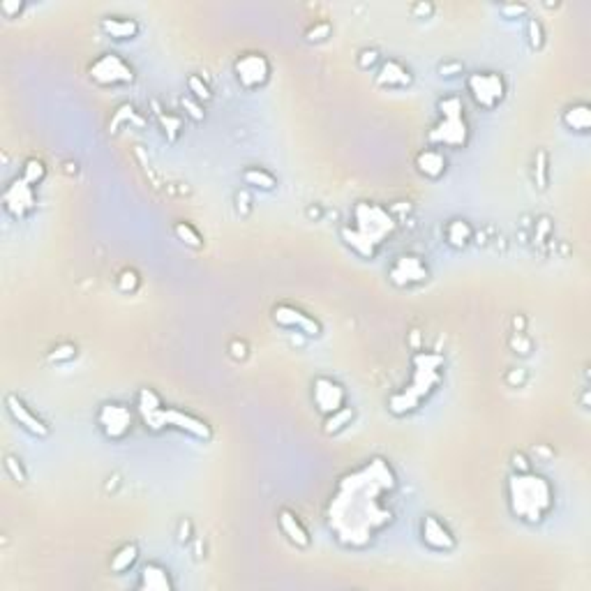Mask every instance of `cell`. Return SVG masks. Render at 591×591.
I'll return each instance as SVG.
<instances>
[{
    "mask_svg": "<svg viewBox=\"0 0 591 591\" xmlns=\"http://www.w3.org/2000/svg\"><path fill=\"white\" fill-rule=\"evenodd\" d=\"M499 12L504 19L513 21V19H522V16L529 12V7L524 3H504V5H499Z\"/></svg>",
    "mask_w": 591,
    "mask_h": 591,
    "instance_id": "cell-41",
    "label": "cell"
},
{
    "mask_svg": "<svg viewBox=\"0 0 591 591\" xmlns=\"http://www.w3.org/2000/svg\"><path fill=\"white\" fill-rule=\"evenodd\" d=\"M123 123H134V125H139V128H141V125H143V118H141L139 111L134 109L132 104H120L118 109H116V113H113V120L109 123V132H111V134H116Z\"/></svg>",
    "mask_w": 591,
    "mask_h": 591,
    "instance_id": "cell-32",
    "label": "cell"
},
{
    "mask_svg": "<svg viewBox=\"0 0 591 591\" xmlns=\"http://www.w3.org/2000/svg\"><path fill=\"white\" fill-rule=\"evenodd\" d=\"M181 106H183V111H185V116H187L190 120H194V123H203V120H206L203 104H201L199 100H194L192 95H183V97H181Z\"/></svg>",
    "mask_w": 591,
    "mask_h": 591,
    "instance_id": "cell-36",
    "label": "cell"
},
{
    "mask_svg": "<svg viewBox=\"0 0 591 591\" xmlns=\"http://www.w3.org/2000/svg\"><path fill=\"white\" fill-rule=\"evenodd\" d=\"M524 381H527V372L522 370V367H515V370H510L506 374V383H508V386H513V388L522 386Z\"/></svg>",
    "mask_w": 591,
    "mask_h": 591,
    "instance_id": "cell-47",
    "label": "cell"
},
{
    "mask_svg": "<svg viewBox=\"0 0 591 591\" xmlns=\"http://www.w3.org/2000/svg\"><path fill=\"white\" fill-rule=\"evenodd\" d=\"M271 60L266 58L261 51H247L243 56H238L234 62V74L240 88L245 91H259L271 81Z\"/></svg>",
    "mask_w": 591,
    "mask_h": 591,
    "instance_id": "cell-8",
    "label": "cell"
},
{
    "mask_svg": "<svg viewBox=\"0 0 591 591\" xmlns=\"http://www.w3.org/2000/svg\"><path fill=\"white\" fill-rule=\"evenodd\" d=\"M229 354H231V358H234V361H245L247 358V344L243 342V339H231L229 342Z\"/></svg>",
    "mask_w": 591,
    "mask_h": 591,
    "instance_id": "cell-45",
    "label": "cell"
},
{
    "mask_svg": "<svg viewBox=\"0 0 591 591\" xmlns=\"http://www.w3.org/2000/svg\"><path fill=\"white\" fill-rule=\"evenodd\" d=\"M3 206H5L7 215H12L14 220H26L35 210V206H38L35 187L26 183L21 176L14 178L3 192Z\"/></svg>",
    "mask_w": 591,
    "mask_h": 591,
    "instance_id": "cell-12",
    "label": "cell"
},
{
    "mask_svg": "<svg viewBox=\"0 0 591 591\" xmlns=\"http://www.w3.org/2000/svg\"><path fill=\"white\" fill-rule=\"evenodd\" d=\"M190 539H192V522L190 520H181V524H178V541L187 543Z\"/></svg>",
    "mask_w": 591,
    "mask_h": 591,
    "instance_id": "cell-50",
    "label": "cell"
},
{
    "mask_svg": "<svg viewBox=\"0 0 591 591\" xmlns=\"http://www.w3.org/2000/svg\"><path fill=\"white\" fill-rule=\"evenodd\" d=\"M439 123L427 134L429 146L464 148L469 143V125L464 118V102L460 95H446L437 102Z\"/></svg>",
    "mask_w": 591,
    "mask_h": 591,
    "instance_id": "cell-5",
    "label": "cell"
},
{
    "mask_svg": "<svg viewBox=\"0 0 591 591\" xmlns=\"http://www.w3.org/2000/svg\"><path fill=\"white\" fill-rule=\"evenodd\" d=\"M137 407H139V414L143 418V423H146L148 427H153L157 414L164 409V402L153 388H141L139 395H137Z\"/></svg>",
    "mask_w": 591,
    "mask_h": 591,
    "instance_id": "cell-24",
    "label": "cell"
},
{
    "mask_svg": "<svg viewBox=\"0 0 591 591\" xmlns=\"http://www.w3.org/2000/svg\"><path fill=\"white\" fill-rule=\"evenodd\" d=\"M116 286H118L120 293L132 296L141 286V277L137 271H132V268H125V271H120V275L116 277Z\"/></svg>",
    "mask_w": 591,
    "mask_h": 591,
    "instance_id": "cell-34",
    "label": "cell"
},
{
    "mask_svg": "<svg viewBox=\"0 0 591 591\" xmlns=\"http://www.w3.org/2000/svg\"><path fill=\"white\" fill-rule=\"evenodd\" d=\"M187 95H192L194 100H199L201 104L213 100V91H210V86L203 81V77H201V74H190V77H187Z\"/></svg>",
    "mask_w": 591,
    "mask_h": 591,
    "instance_id": "cell-33",
    "label": "cell"
},
{
    "mask_svg": "<svg viewBox=\"0 0 591 591\" xmlns=\"http://www.w3.org/2000/svg\"><path fill=\"white\" fill-rule=\"evenodd\" d=\"M508 506L510 513L527 524H539L550 515L554 506V490L541 473L524 471L508 478Z\"/></svg>",
    "mask_w": 591,
    "mask_h": 591,
    "instance_id": "cell-4",
    "label": "cell"
},
{
    "mask_svg": "<svg viewBox=\"0 0 591 591\" xmlns=\"http://www.w3.org/2000/svg\"><path fill=\"white\" fill-rule=\"evenodd\" d=\"M277 524H280V531L286 536V541H289L293 548L308 550L310 545H312L310 531L305 529V524L300 522V517L296 515L293 510L282 508L280 513H277Z\"/></svg>",
    "mask_w": 591,
    "mask_h": 591,
    "instance_id": "cell-17",
    "label": "cell"
},
{
    "mask_svg": "<svg viewBox=\"0 0 591 591\" xmlns=\"http://www.w3.org/2000/svg\"><path fill=\"white\" fill-rule=\"evenodd\" d=\"M155 106V116H157V123H159V128H162V134L167 137V141H171L176 143L178 139H181V134H183V118L178 113H167L162 111L157 106V102H153Z\"/></svg>",
    "mask_w": 591,
    "mask_h": 591,
    "instance_id": "cell-27",
    "label": "cell"
},
{
    "mask_svg": "<svg viewBox=\"0 0 591 591\" xmlns=\"http://www.w3.org/2000/svg\"><path fill=\"white\" fill-rule=\"evenodd\" d=\"M137 559H139V548L134 543H125L123 548L116 550V554L109 561V566H111V570L116 573V575H123V573H128L134 563H137Z\"/></svg>",
    "mask_w": 591,
    "mask_h": 591,
    "instance_id": "cell-26",
    "label": "cell"
},
{
    "mask_svg": "<svg viewBox=\"0 0 591 591\" xmlns=\"http://www.w3.org/2000/svg\"><path fill=\"white\" fill-rule=\"evenodd\" d=\"M398 220L388 208L377 201H358L349 222L339 229L342 243L363 259H374L381 245L395 234Z\"/></svg>",
    "mask_w": 591,
    "mask_h": 591,
    "instance_id": "cell-2",
    "label": "cell"
},
{
    "mask_svg": "<svg viewBox=\"0 0 591 591\" xmlns=\"http://www.w3.org/2000/svg\"><path fill=\"white\" fill-rule=\"evenodd\" d=\"M444 356L434 351H416L411 358V381L405 390L395 393L388 400V411L395 416H407L420 409L423 400H427L444 379Z\"/></svg>",
    "mask_w": 591,
    "mask_h": 591,
    "instance_id": "cell-3",
    "label": "cell"
},
{
    "mask_svg": "<svg viewBox=\"0 0 591 591\" xmlns=\"http://www.w3.org/2000/svg\"><path fill=\"white\" fill-rule=\"evenodd\" d=\"M308 218L310 220H319L321 218V208H319V206H310V208H308Z\"/></svg>",
    "mask_w": 591,
    "mask_h": 591,
    "instance_id": "cell-54",
    "label": "cell"
},
{
    "mask_svg": "<svg viewBox=\"0 0 591 591\" xmlns=\"http://www.w3.org/2000/svg\"><path fill=\"white\" fill-rule=\"evenodd\" d=\"M513 469L517 471V473H524V471H531V464H529V460H527V455L524 453H513Z\"/></svg>",
    "mask_w": 591,
    "mask_h": 591,
    "instance_id": "cell-49",
    "label": "cell"
},
{
    "mask_svg": "<svg viewBox=\"0 0 591 591\" xmlns=\"http://www.w3.org/2000/svg\"><path fill=\"white\" fill-rule=\"evenodd\" d=\"M3 464H5V471L10 473V478L19 483V485H23V483L28 480V473H26V469H23V464H21L19 458H14V455H5V462Z\"/></svg>",
    "mask_w": 591,
    "mask_h": 591,
    "instance_id": "cell-39",
    "label": "cell"
},
{
    "mask_svg": "<svg viewBox=\"0 0 591 591\" xmlns=\"http://www.w3.org/2000/svg\"><path fill=\"white\" fill-rule=\"evenodd\" d=\"M398 480L390 464L372 458L337 483V490L328 506V524L337 541L347 548H365L383 527L393 522L388 499Z\"/></svg>",
    "mask_w": 591,
    "mask_h": 591,
    "instance_id": "cell-1",
    "label": "cell"
},
{
    "mask_svg": "<svg viewBox=\"0 0 591 591\" xmlns=\"http://www.w3.org/2000/svg\"><path fill=\"white\" fill-rule=\"evenodd\" d=\"M139 589L143 591H171L174 582L169 570L159 563H146L139 575Z\"/></svg>",
    "mask_w": 591,
    "mask_h": 591,
    "instance_id": "cell-20",
    "label": "cell"
},
{
    "mask_svg": "<svg viewBox=\"0 0 591 591\" xmlns=\"http://www.w3.org/2000/svg\"><path fill=\"white\" fill-rule=\"evenodd\" d=\"M379 60H381V56L377 49H363L358 53V67L361 69H372Z\"/></svg>",
    "mask_w": 591,
    "mask_h": 591,
    "instance_id": "cell-42",
    "label": "cell"
},
{
    "mask_svg": "<svg viewBox=\"0 0 591 591\" xmlns=\"http://www.w3.org/2000/svg\"><path fill=\"white\" fill-rule=\"evenodd\" d=\"M473 236H476V231H473V227L462 218L446 222V227H444V238L453 249H464L473 240Z\"/></svg>",
    "mask_w": 591,
    "mask_h": 591,
    "instance_id": "cell-22",
    "label": "cell"
},
{
    "mask_svg": "<svg viewBox=\"0 0 591 591\" xmlns=\"http://www.w3.org/2000/svg\"><path fill=\"white\" fill-rule=\"evenodd\" d=\"M21 178L28 185L38 187L44 181V178H47V164H44L42 159H38V157H28L23 162V167H21Z\"/></svg>",
    "mask_w": 591,
    "mask_h": 591,
    "instance_id": "cell-29",
    "label": "cell"
},
{
    "mask_svg": "<svg viewBox=\"0 0 591 591\" xmlns=\"http://www.w3.org/2000/svg\"><path fill=\"white\" fill-rule=\"evenodd\" d=\"M508 347L513 349L515 354H520V356H529V354H531V349H534L531 339L527 337L524 333H513V335H510V339H508Z\"/></svg>",
    "mask_w": 591,
    "mask_h": 591,
    "instance_id": "cell-40",
    "label": "cell"
},
{
    "mask_svg": "<svg viewBox=\"0 0 591 591\" xmlns=\"http://www.w3.org/2000/svg\"><path fill=\"white\" fill-rule=\"evenodd\" d=\"M23 3H19V0H3L0 3V14L5 16V19H16L21 12H23Z\"/></svg>",
    "mask_w": 591,
    "mask_h": 591,
    "instance_id": "cell-43",
    "label": "cell"
},
{
    "mask_svg": "<svg viewBox=\"0 0 591 591\" xmlns=\"http://www.w3.org/2000/svg\"><path fill=\"white\" fill-rule=\"evenodd\" d=\"M534 183L539 190H548L550 183V157L545 150H539L534 157Z\"/></svg>",
    "mask_w": 591,
    "mask_h": 591,
    "instance_id": "cell-31",
    "label": "cell"
},
{
    "mask_svg": "<svg viewBox=\"0 0 591 591\" xmlns=\"http://www.w3.org/2000/svg\"><path fill=\"white\" fill-rule=\"evenodd\" d=\"M351 420H354V409L347 405V407H342L339 411H335V414L326 416V420H324V432H326L328 437H335V434L342 432V429H347L349 425H351Z\"/></svg>",
    "mask_w": 591,
    "mask_h": 591,
    "instance_id": "cell-28",
    "label": "cell"
},
{
    "mask_svg": "<svg viewBox=\"0 0 591 591\" xmlns=\"http://www.w3.org/2000/svg\"><path fill=\"white\" fill-rule=\"evenodd\" d=\"M100 28L111 40H134L139 35V23L132 16H104Z\"/></svg>",
    "mask_w": 591,
    "mask_h": 591,
    "instance_id": "cell-21",
    "label": "cell"
},
{
    "mask_svg": "<svg viewBox=\"0 0 591 591\" xmlns=\"http://www.w3.org/2000/svg\"><path fill=\"white\" fill-rule=\"evenodd\" d=\"M414 164H416V171L423 178H427V181H439V178H444L446 171H449V159L434 146H427L420 150L414 159Z\"/></svg>",
    "mask_w": 591,
    "mask_h": 591,
    "instance_id": "cell-18",
    "label": "cell"
},
{
    "mask_svg": "<svg viewBox=\"0 0 591 591\" xmlns=\"http://www.w3.org/2000/svg\"><path fill=\"white\" fill-rule=\"evenodd\" d=\"M550 231H552L550 218H539V222H536V229H534V240H536V243H545L548 236H550Z\"/></svg>",
    "mask_w": 591,
    "mask_h": 591,
    "instance_id": "cell-44",
    "label": "cell"
},
{
    "mask_svg": "<svg viewBox=\"0 0 591 591\" xmlns=\"http://www.w3.org/2000/svg\"><path fill=\"white\" fill-rule=\"evenodd\" d=\"M510 324H513V333H524V330H527V317L524 315H515Z\"/></svg>",
    "mask_w": 591,
    "mask_h": 591,
    "instance_id": "cell-52",
    "label": "cell"
},
{
    "mask_svg": "<svg viewBox=\"0 0 591 591\" xmlns=\"http://www.w3.org/2000/svg\"><path fill=\"white\" fill-rule=\"evenodd\" d=\"M330 33H333V26L330 21H317L315 26H310L305 30V40L312 44H319V42H326L330 38Z\"/></svg>",
    "mask_w": 591,
    "mask_h": 591,
    "instance_id": "cell-38",
    "label": "cell"
},
{
    "mask_svg": "<svg viewBox=\"0 0 591 591\" xmlns=\"http://www.w3.org/2000/svg\"><path fill=\"white\" fill-rule=\"evenodd\" d=\"M5 407H7V414L12 416L14 423L19 425L21 429H26L28 434L38 437V439H47V437L51 434L49 425L44 423V420H42L38 414H33L30 407L26 405V402H23L19 395H14V393H10V395L5 398Z\"/></svg>",
    "mask_w": 591,
    "mask_h": 591,
    "instance_id": "cell-14",
    "label": "cell"
},
{
    "mask_svg": "<svg viewBox=\"0 0 591 591\" xmlns=\"http://www.w3.org/2000/svg\"><path fill=\"white\" fill-rule=\"evenodd\" d=\"M374 81H377L379 88H409L411 81H414V74L400 60L388 58V60H381Z\"/></svg>",
    "mask_w": 591,
    "mask_h": 591,
    "instance_id": "cell-19",
    "label": "cell"
},
{
    "mask_svg": "<svg viewBox=\"0 0 591 591\" xmlns=\"http://www.w3.org/2000/svg\"><path fill=\"white\" fill-rule=\"evenodd\" d=\"M467 93L483 111H495L506 97V81L499 72H473L467 77Z\"/></svg>",
    "mask_w": 591,
    "mask_h": 591,
    "instance_id": "cell-7",
    "label": "cell"
},
{
    "mask_svg": "<svg viewBox=\"0 0 591 591\" xmlns=\"http://www.w3.org/2000/svg\"><path fill=\"white\" fill-rule=\"evenodd\" d=\"M420 539H423L425 548L434 552H453L458 548V541H455L453 531L434 515L423 517V522H420Z\"/></svg>",
    "mask_w": 591,
    "mask_h": 591,
    "instance_id": "cell-16",
    "label": "cell"
},
{
    "mask_svg": "<svg viewBox=\"0 0 591 591\" xmlns=\"http://www.w3.org/2000/svg\"><path fill=\"white\" fill-rule=\"evenodd\" d=\"M134 418L128 405H120V402H104V405L97 409V427L102 429V434L109 439V441H123L128 439L132 432Z\"/></svg>",
    "mask_w": 591,
    "mask_h": 591,
    "instance_id": "cell-9",
    "label": "cell"
},
{
    "mask_svg": "<svg viewBox=\"0 0 591 591\" xmlns=\"http://www.w3.org/2000/svg\"><path fill=\"white\" fill-rule=\"evenodd\" d=\"M439 72H441V77H455V74H460L462 72V65L460 62H441V65H439Z\"/></svg>",
    "mask_w": 591,
    "mask_h": 591,
    "instance_id": "cell-51",
    "label": "cell"
},
{
    "mask_svg": "<svg viewBox=\"0 0 591 591\" xmlns=\"http://www.w3.org/2000/svg\"><path fill=\"white\" fill-rule=\"evenodd\" d=\"M164 427H176V429H181V432L192 434L194 439H201V441H208V439L213 437V429L206 420L187 414V411L176 409V407H164L162 411H159L150 429H153V432H159V429H164Z\"/></svg>",
    "mask_w": 591,
    "mask_h": 591,
    "instance_id": "cell-11",
    "label": "cell"
},
{
    "mask_svg": "<svg viewBox=\"0 0 591 591\" xmlns=\"http://www.w3.org/2000/svg\"><path fill=\"white\" fill-rule=\"evenodd\" d=\"M429 280V268L423 257L400 254L388 268V282L398 289H411Z\"/></svg>",
    "mask_w": 591,
    "mask_h": 591,
    "instance_id": "cell-10",
    "label": "cell"
},
{
    "mask_svg": "<svg viewBox=\"0 0 591 591\" xmlns=\"http://www.w3.org/2000/svg\"><path fill=\"white\" fill-rule=\"evenodd\" d=\"M174 236L181 240L183 245L192 247V249H201L203 247L201 234L190 225V222H176V225H174Z\"/></svg>",
    "mask_w": 591,
    "mask_h": 591,
    "instance_id": "cell-30",
    "label": "cell"
},
{
    "mask_svg": "<svg viewBox=\"0 0 591 591\" xmlns=\"http://www.w3.org/2000/svg\"><path fill=\"white\" fill-rule=\"evenodd\" d=\"M411 14L416 16V19H427V16L434 14V5L432 3H416L411 7Z\"/></svg>",
    "mask_w": 591,
    "mask_h": 591,
    "instance_id": "cell-48",
    "label": "cell"
},
{
    "mask_svg": "<svg viewBox=\"0 0 591 591\" xmlns=\"http://www.w3.org/2000/svg\"><path fill=\"white\" fill-rule=\"evenodd\" d=\"M312 402L319 414L330 416L347 407V388L330 377H317L312 381Z\"/></svg>",
    "mask_w": 591,
    "mask_h": 591,
    "instance_id": "cell-13",
    "label": "cell"
},
{
    "mask_svg": "<svg viewBox=\"0 0 591 591\" xmlns=\"http://www.w3.org/2000/svg\"><path fill=\"white\" fill-rule=\"evenodd\" d=\"M74 358H77V344H72V342H60L49 351L51 363H69V361H74Z\"/></svg>",
    "mask_w": 591,
    "mask_h": 591,
    "instance_id": "cell-37",
    "label": "cell"
},
{
    "mask_svg": "<svg viewBox=\"0 0 591 591\" xmlns=\"http://www.w3.org/2000/svg\"><path fill=\"white\" fill-rule=\"evenodd\" d=\"M88 77L91 81L102 86V88H113V86H130L134 84V67L118 53L106 51L100 53L91 65H88Z\"/></svg>",
    "mask_w": 591,
    "mask_h": 591,
    "instance_id": "cell-6",
    "label": "cell"
},
{
    "mask_svg": "<svg viewBox=\"0 0 591 591\" xmlns=\"http://www.w3.org/2000/svg\"><path fill=\"white\" fill-rule=\"evenodd\" d=\"M563 125L570 130V132H580V134H587L591 130V109L587 102H578V104H570L566 111L561 116Z\"/></svg>",
    "mask_w": 591,
    "mask_h": 591,
    "instance_id": "cell-23",
    "label": "cell"
},
{
    "mask_svg": "<svg viewBox=\"0 0 591 591\" xmlns=\"http://www.w3.org/2000/svg\"><path fill=\"white\" fill-rule=\"evenodd\" d=\"M420 330H411V349H414V351H420Z\"/></svg>",
    "mask_w": 591,
    "mask_h": 591,
    "instance_id": "cell-53",
    "label": "cell"
},
{
    "mask_svg": "<svg viewBox=\"0 0 591 591\" xmlns=\"http://www.w3.org/2000/svg\"><path fill=\"white\" fill-rule=\"evenodd\" d=\"M240 178H243V183L247 187H254V190H261V192H273L277 187V178L264 167H245Z\"/></svg>",
    "mask_w": 591,
    "mask_h": 591,
    "instance_id": "cell-25",
    "label": "cell"
},
{
    "mask_svg": "<svg viewBox=\"0 0 591 591\" xmlns=\"http://www.w3.org/2000/svg\"><path fill=\"white\" fill-rule=\"evenodd\" d=\"M273 319H275L277 326L291 328V330L298 328L300 333L308 335V337H319L321 335V324L315 317L305 315V312L298 310V308H293V305H286V303H282V305H275Z\"/></svg>",
    "mask_w": 591,
    "mask_h": 591,
    "instance_id": "cell-15",
    "label": "cell"
},
{
    "mask_svg": "<svg viewBox=\"0 0 591 591\" xmlns=\"http://www.w3.org/2000/svg\"><path fill=\"white\" fill-rule=\"evenodd\" d=\"M236 208H238L240 215H243V218H247L249 210H252V196H249L245 190H240L236 194Z\"/></svg>",
    "mask_w": 591,
    "mask_h": 591,
    "instance_id": "cell-46",
    "label": "cell"
},
{
    "mask_svg": "<svg viewBox=\"0 0 591 591\" xmlns=\"http://www.w3.org/2000/svg\"><path fill=\"white\" fill-rule=\"evenodd\" d=\"M527 42H529V47L534 51H541L543 49L545 30H543V23L539 19H529V21H527Z\"/></svg>",
    "mask_w": 591,
    "mask_h": 591,
    "instance_id": "cell-35",
    "label": "cell"
}]
</instances>
